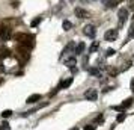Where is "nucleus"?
<instances>
[{
    "label": "nucleus",
    "instance_id": "1",
    "mask_svg": "<svg viewBox=\"0 0 134 130\" xmlns=\"http://www.w3.org/2000/svg\"><path fill=\"white\" fill-rule=\"evenodd\" d=\"M117 20H119V24H124L127 20H128V11L125 8H120L119 12H117Z\"/></svg>",
    "mask_w": 134,
    "mask_h": 130
},
{
    "label": "nucleus",
    "instance_id": "2",
    "mask_svg": "<svg viewBox=\"0 0 134 130\" xmlns=\"http://www.w3.org/2000/svg\"><path fill=\"white\" fill-rule=\"evenodd\" d=\"M116 38H117L116 29H110V30H107V32L104 33V39H105V41H115Z\"/></svg>",
    "mask_w": 134,
    "mask_h": 130
},
{
    "label": "nucleus",
    "instance_id": "3",
    "mask_svg": "<svg viewBox=\"0 0 134 130\" xmlns=\"http://www.w3.org/2000/svg\"><path fill=\"white\" fill-rule=\"evenodd\" d=\"M84 97L87 98L89 101H95L97 97H98V91H97V89H87V91L84 92Z\"/></svg>",
    "mask_w": 134,
    "mask_h": 130
},
{
    "label": "nucleus",
    "instance_id": "4",
    "mask_svg": "<svg viewBox=\"0 0 134 130\" xmlns=\"http://www.w3.org/2000/svg\"><path fill=\"white\" fill-rule=\"evenodd\" d=\"M0 38H2V41H9L11 39V29L9 27H3L0 30Z\"/></svg>",
    "mask_w": 134,
    "mask_h": 130
},
{
    "label": "nucleus",
    "instance_id": "5",
    "mask_svg": "<svg viewBox=\"0 0 134 130\" xmlns=\"http://www.w3.org/2000/svg\"><path fill=\"white\" fill-rule=\"evenodd\" d=\"M84 33H86L89 38H95V35H97V29H95V26L87 24V26L84 27Z\"/></svg>",
    "mask_w": 134,
    "mask_h": 130
},
{
    "label": "nucleus",
    "instance_id": "6",
    "mask_svg": "<svg viewBox=\"0 0 134 130\" xmlns=\"http://www.w3.org/2000/svg\"><path fill=\"white\" fill-rule=\"evenodd\" d=\"M74 12H75V15L78 17V18H87V17H89V12L84 11V9H82V8H75Z\"/></svg>",
    "mask_w": 134,
    "mask_h": 130
},
{
    "label": "nucleus",
    "instance_id": "7",
    "mask_svg": "<svg viewBox=\"0 0 134 130\" xmlns=\"http://www.w3.org/2000/svg\"><path fill=\"white\" fill-rule=\"evenodd\" d=\"M84 47H86L84 42H78L77 47H74V55H75V56H77V55H82V53L84 51Z\"/></svg>",
    "mask_w": 134,
    "mask_h": 130
},
{
    "label": "nucleus",
    "instance_id": "8",
    "mask_svg": "<svg viewBox=\"0 0 134 130\" xmlns=\"http://www.w3.org/2000/svg\"><path fill=\"white\" fill-rule=\"evenodd\" d=\"M117 2L119 0H104V5H105L107 9H113V8H116Z\"/></svg>",
    "mask_w": 134,
    "mask_h": 130
},
{
    "label": "nucleus",
    "instance_id": "9",
    "mask_svg": "<svg viewBox=\"0 0 134 130\" xmlns=\"http://www.w3.org/2000/svg\"><path fill=\"white\" fill-rule=\"evenodd\" d=\"M71 83H72V77H68L66 80H63L62 83H60L59 89H66V88H69V86H71Z\"/></svg>",
    "mask_w": 134,
    "mask_h": 130
},
{
    "label": "nucleus",
    "instance_id": "10",
    "mask_svg": "<svg viewBox=\"0 0 134 130\" xmlns=\"http://www.w3.org/2000/svg\"><path fill=\"white\" fill-rule=\"evenodd\" d=\"M41 98H42V95H41V94H33V95H30V97L27 98V103H30V104H32V103L39 101Z\"/></svg>",
    "mask_w": 134,
    "mask_h": 130
},
{
    "label": "nucleus",
    "instance_id": "11",
    "mask_svg": "<svg viewBox=\"0 0 134 130\" xmlns=\"http://www.w3.org/2000/svg\"><path fill=\"white\" fill-rule=\"evenodd\" d=\"M65 64L71 68V67H74L75 65V55H72V56H69V58H65Z\"/></svg>",
    "mask_w": 134,
    "mask_h": 130
},
{
    "label": "nucleus",
    "instance_id": "12",
    "mask_svg": "<svg viewBox=\"0 0 134 130\" xmlns=\"http://www.w3.org/2000/svg\"><path fill=\"white\" fill-rule=\"evenodd\" d=\"M62 27H63V30H71L72 29V23L71 21H68V20H63V23H62Z\"/></svg>",
    "mask_w": 134,
    "mask_h": 130
},
{
    "label": "nucleus",
    "instance_id": "13",
    "mask_svg": "<svg viewBox=\"0 0 134 130\" xmlns=\"http://www.w3.org/2000/svg\"><path fill=\"white\" fill-rule=\"evenodd\" d=\"M74 47H75V42H72V41H71V42L68 44L66 47L63 49V56H66V55H68V51H69V50H74Z\"/></svg>",
    "mask_w": 134,
    "mask_h": 130
},
{
    "label": "nucleus",
    "instance_id": "14",
    "mask_svg": "<svg viewBox=\"0 0 134 130\" xmlns=\"http://www.w3.org/2000/svg\"><path fill=\"white\" fill-rule=\"evenodd\" d=\"M98 49H100V42H98V41H95V42H93V44L90 46L89 51H90V53H95V51H97Z\"/></svg>",
    "mask_w": 134,
    "mask_h": 130
},
{
    "label": "nucleus",
    "instance_id": "15",
    "mask_svg": "<svg viewBox=\"0 0 134 130\" xmlns=\"http://www.w3.org/2000/svg\"><path fill=\"white\" fill-rule=\"evenodd\" d=\"M89 73L92 74V76H97V77H101V73L97 70V68H89Z\"/></svg>",
    "mask_w": 134,
    "mask_h": 130
},
{
    "label": "nucleus",
    "instance_id": "16",
    "mask_svg": "<svg viewBox=\"0 0 134 130\" xmlns=\"http://www.w3.org/2000/svg\"><path fill=\"white\" fill-rule=\"evenodd\" d=\"M115 53H116V51H115L113 49H107L105 50V58H110V56H113Z\"/></svg>",
    "mask_w": 134,
    "mask_h": 130
},
{
    "label": "nucleus",
    "instance_id": "17",
    "mask_svg": "<svg viewBox=\"0 0 134 130\" xmlns=\"http://www.w3.org/2000/svg\"><path fill=\"white\" fill-rule=\"evenodd\" d=\"M131 103H133V98H128V100H125V103H122V107H130Z\"/></svg>",
    "mask_w": 134,
    "mask_h": 130
},
{
    "label": "nucleus",
    "instance_id": "18",
    "mask_svg": "<svg viewBox=\"0 0 134 130\" xmlns=\"http://www.w3.org/2000/svg\"><path fill=\"white\" fill-rule=\"evenodd\" d=\"M39 23H41V17H36L33 21H32V27H36V26H38Z\"/></svg>",
    "mask_w": 134,
    "mask_h": 130
},
{
    "label": "nucleus",
    "instance_id": "19",
    "mask_svg": "<svg viewBox=\"0 0 134 130\" xmlns=\"http://www.w3.org/2000/svg\"><path fill=\"white\" fill-rule=\"evenodd\" d=\"M124 120H125V114H124V112H120V114L117 115L116 121H117V123H122V121H124Z\"/></svg>",
    "mask_w": 134,
    "mask_h": 130
},
{
    "label": "nucleus",
    "instance_id": "20",
    "mask_svg": "<svg viewBox=\"0 0 134 130\" xmlns=\"http://www.w3.org/2000/svg\"><path fill=\"white\" fill-rule=\"evenodd\" d=\"M11 114H12L11 111H3L2 112V118H8V116H11Z\"/></svg>",
    "mask_w": 134,
    "mask_h": 130
},
{
    "label": "nucleus",
    "instance_id": "21",
    "mask_svg": "<svg viewBox=\"0 0 134 130\" xmlns=\"http://www.w3.org/2000/svg\"><path fill=\"white\" fill-rule=\"evenodd\" d=\"M0 53H2V56H8V55H9V50L8 49H2L0 50Z\"/></svg>",
    "mask_w": 134,
    "mask_h": 130
},
{
    "label": "nucleus",
    "instance_id": "22",
    "mask_svg": "<svg viewBox=\"0 0 134 130\" xmlns=\"http://www.w3.org/2000/svg\"><path fill=\"white\" fill-rule=\"evenodd\" d=\"M0 130H9V124H8V123H3L2 127H0Z\"/></svg>",
    "mask_w": 134,
    "mask_h": 130
},
{
    "label": "nucleus",
    "instance_id": "23",
    "mask_svg": "<svg viewBox=\"0 0 134 130\" xmlns=\"http://www.w3.org/2000/svg\"><path fill=\"white\" fill-rule=\"evenodd\" d=\"M95 129H97V126H92V124H89V126L84 127V130H95Z\"/></svg>",
    "mask_w": 134,
    "mask_h": 130
},
{
    "label": "nucleus",
    "instance_id": "24",
    "mask_svg": "<svg viewBox=\"0 0 134 130\" xmlns=\"http://www.w3.org/2000/svg\"><path fill=\"white\" fill-rule=\"evenodd\" d=\"M130 35H134V21H133V24H131V27H130Z\"/></svg>",
    "mask_w": 134,
    "mask_h": 130
},
{
    "label": "nucleus",
    "instance_id": "25",
    "mask_svg": "<svg viewBox=\"0 0 134 130\" xmlns=\"http://www.w3.org/2000/svg\"><path fill=\"white\" fill-rule=\"evenodd\" d=\"M131 89H133V91H134V79H133V80H131Z\"/></svg>",
    "mask_w": 134,
    "mask_h": 130
},
{
    "label": "nucleus",
    "instance_id": "26",
    "mask_svg": "<svg viewBox=\"0 0 134 130\" xmlns=\"http://www.w3.org/2000/svg\"><path fill=\"white\" fill-rule=\"evenodd\" d=\"M130 6H131V8H134V0H131V2H130Z\"/></svg>",
    "mask_w": 134,
    "mask_h": 130
},
{
    "label": "nucleus",
    "instance_id": "27",
    "mask_svg": "<svg viewBox=\"0 0 134 130\" xmlns=\"http://www.w3.org/2000/svg\"><path fill=\"white\" fill-rule=\"evenodd\" d=\"M71 130H77V127H75V129H71Z\"/></svg>",
    "mask_w": 134,
    "mask_h": 130
}]
</instances>
